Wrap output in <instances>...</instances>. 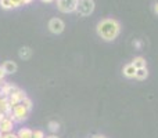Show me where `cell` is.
Wrapping results in <instances>:
<instances>
[{
    "instance_id": "cell-2",
    "label": "cell",
    "mask_w": 158,
    "mask_h": 138,
    "mask_svg": "<svg viewBox=\"0 0 158 138\" xmlns=\"http://www.w3.org/2000/svg\"><path fill=\"white\" fill-rule=\"evenodd\" d=\"M28 115H29V111H27L21 104H18V105H15L13 108V111H11L10 119L13 120L14 123H21V122H24V120H27Z\"/></svg>"
},
{
    "instance_id": "cell-13",
    "label": "cell",
    "mask_w": 158,
    "mask_h": 138,
    "mask_svg": "<svg viewBox=\"0 0 158 138\" xmlns=\"http://www.w3.org/2000/svg\"><path fill=\"white\" fill-rule=\"evenodd\" d=\"M17 136H18V138H33V130L28 127H22Z\"/></svg>"
},
{
    "instance_id": "cell-16",
    "label": "cell",
    "mask_w": 158,
    "mask_h": 138,
    "mask_svg": "<svg viewBox=\"0 0 158 138\" xmlns=\"http://www.w3.org/2000/svg\"><path fill=\"white\" fill-rule=\"evenodd\" d=\"M21 105L24 106L25 109H27V111H29L31 112V109H32V101H31V98H25V100H22L21 101Z\"/></svg>"
},
{
    "instance_id": "cell-3",
    "label": "cell",
    "mask_w": 158,
    "mask_h": 138,
    "mask_svg": "<svg viewBox=\"0 0 158 138\" xmlns=\"http://www.w3.org/2000/svg\"><path fill=\"white\" fill-rule=\"evenodd\" d=\"M94 11V2L93 0H78L77 13L82 17H89Z\"/></svg>"
},
{
    "instance_id": "cell-25",
    "label": "cell",
    "mask_w": 158,
    "mask_h": 138,
    "mask_svg": "<svg viewBox=\"0 0 158 138\" xmlns=\"http://www.w3.org/2000/svg\"><path fill=\"white\" fill-rule=\"evenodd\" d=\"M92 138H106V137H104V136H93Z\"/></svg>"
},
{
    "instance_id": "cell-5",
    "label": "cell",
    "mask_w": 158,
    "mask_h": 138,
    "mask_svg": "<svg viewBox=\"0 0 158 138\" xmlns=\"http://www.w3.org/2000/svg\"><path fill=\"white\" fill-rule=\"evenodd\" d=\"M64 28H65V24L63 22V19L60 18H52L49 21V30L54 35H60L63 33Z\"/></svg>"
},
{
    "instance_id": "cell-8",
    "label": "cell",
    "mask_w": 158,
    "mask_h": 138,
    "mask_svg": "<svg viewBox=\"0 0 158 138\" xmlns=\"http://www.w3.org/2000/svg\"><path fill=\"white\" fill-rule=\"evenodd\" d=\"M18 87L17 86H14V84H11V83H6L4 86H3V89H2V94L4 95V97H11L13 94H15L17 91H18Z\"/></svg>"
},
{
    "instance_id": "cell-11",
    "label": "cell",
    "mask_w": 158,
    "mask_h": 138,
    "mask_svg": "<svg viewBox=\"0 0 158 138\" xmlns=\"http://www.w3.org/2000/svg\"><path fill=\"white\" fill-rule=\"evenodd\" d=\"M2 66H3V69H4V72L7 73V75H11V73L17 72V64L14 62V61H6Z\"/></svg>"
},
{
    "instance_id": "cell-22",
    "label": "cell",
    "mask_w": 158,
    "mask_h": 138,
    "mask_svg": "<svg viewBox=\"0 0 158 138\" xmlns=\"http://www.w3.org/2000/svg\"><path fill=\"white\" fill-rule=\"evenodd\" d=\"M33 0H22V3H24V6L25 4H31V3H32Z\"/></svg>"
},
{
    "instance_id": "cell-23",
    "label": "cell",
    "mask_w": 158,
    "mask_h": 138,
    "mask_svg": "<svg viewBox=\"0 0 158 138\" xmlns=\"http://www.w3.org/2000/svg\"><path fill=\"white\" fill-rule=\"evenodd\" d=\"M4 84H6V81H4V80H0V90L3 89V86H4Z\"/></svg>"
},
{
    "instance_id": "cell-1",
    "label": "cell",
    "mask_w": 158,
    "mask_h": 138,
    "mask_svg": "<svg viewBox=\"0 0 158 138\" xmlns=\"http://www.w3.org/2000/svg\"><path fill=\"white\" fill-rule=\"evenodd\" d=\"M96 30H97V35L103 40L112 41L121 33V24L114 18H104L97 24Z\"/></svg>"
},
{
    "instance_id": "cell-26",
    "label": "cell",
    "mask_w": 158,
    "mask_h": 138,
    "mask_svg": "<svg viewBox=\"0 0 158 138\" xmlns=\"http://www.w3.org/2000/svg\"><path fill=\"white\" fill-rule=\"evenodd\" d=\"M42 2H43V3H52L53 0H42Z\"/></svg>"
},
{
    "instance_id": "cell-21",
    "label": "cell",
    "mask_w": 158,
    "mask_h": 138,
    "mask_svg": "<svg viewBox=\"0 0 158 138\" xmlns=\"http://www.w3.org/2000/svg\"><path fill=\"white\" fill-rule=\"evenodd\" d=\"M154 13H156L157 15H158V2L154 3Z\"/></svg>"
},
{
    "instance_id": "cell-28",
    "label": "cell",
    "mask_w": 158,
    "mask_h": 138,
    "mask_svg": "<svg viewBox=\"0 0 158 138\" xmlns=\"http://www.w3.org/2000/svg\"><path fill=\"white\" fill-rule=\"evenodd\" d=\"M0 122H2V120H0Z\"/></svg>"
},
{
    "instance_id": "cell-24",
    "label": "cell",
    "mask_w": 158,
    "mask_h": 138,
    "mask_svg": "<svg viewBox=\"0 0 158 138\" xmlns=\"http://www.w3.org/2000/svg\"><path fill=\"white\" fill-rule=\"evenodd\" d=\"M46 138H58L56 134H52V136H49V137H46Z\"/></svg>"
},
{
    "instance_id": "cell-10",
    "label": "cell",
    "mask_w": 158,
    "mask_h": 138,
    "mask_svg": "<svg viewBox=\"0 0 158 138\" xmlns=\"http://www.w3.org/2000/svg\"><path fill=\"white\" fill-rule=\"evenodd\" d=\"M132 65L135 66L136 69H142V68H147V61L144 60L143 57H135L132 60Z\"/></svg>"
},
{
    "instance_id": "cell-27",
    "label": "cell",
    "mask_w": 158,
    "mask_h": 138,
    "mask_svg": "<svg viewBox=\"0 0 158 138\" xmlns=\"http://www.w3.org/2000/svg\"><path fill=\"white\" fill-rule=\"evenodd\" d=\"M2 97H4V95L2 94V90H0V98H2Z\"/></svg>"
},
{
    "instance_id": "cell-4",
    "label": "cell",
    "mask_w": 158,
    "mask_h": 138,
    "mask_svg": "<svg viewBox=\"0 0 158 138\" xmlns=\"http://www.w3.org/2000/svg\"><path fill=\"white\" fill-rule=\"evenodd\" d=\"M78 0H57V8L58 11L64 14H69L77 11Z\"/></svg>"
},
{
    "instance_id": "cell-19",
    "label": "cell",
    "mask_w": 158,
    "mask_h": 138,
    "mask_svg": "<svg viewBox=\"0 0 158 138\" xmlns=\"http://www.w3.org/2000/svg\"><path fill=\"white\" fill-rule=\"evenodd\" d=\"M6 75H7V73H6V72H4V69H3V66H2V65H0V80H4Z\"/></svg>"
},
{
    "instance_id": "cell-12",
    "label": "cell",
    "mask_w": 158,
    "mask_h": 138,
    "mask_svg": "<svg viewBox=\"0 0 158 138\" xmlns=\"http://www.w3.org/2000/svg\"><path fill=\"white\" fill-rule=\"evenodd\" d=\"M18 54H19L21 60H29V58L32 57V50H31L29 47H21Z\"/></svg>"
},
{
    "instance_id": "cell-18",
    "label": "cell",
    "mask_w": 158,
    "mask_h": 138,
    "mask_svg": "<svg viewBox=\"0 0 158 138\" xmlns=\"http://www.w3.org/2000/svg\"><path fill=\"white\" fill-rule=\"evenodd\" d=\"M33 138H46L42 130H33Z\"/></svg>"
},
{
    "instance_id": "cell-7",
    "label": "cell",
    "mask_w": 158,
    "mask_h": 138,
    "mask_svg": "<svg viewBox=\"0 0 158 138\" xmlns=\"http://www.w3.org/2000/svg\"><path fill=\"white\" fill-rule=\"evenodd\" d=\"M13 127H14V122L10 119V117H7L6 116L4 119L0 122V131L2 133H11V130H13Z\"/></svg>"
},
{
    "instance_id": "cell-14",
    "label": "cell",
    "mask_w": 158,
    "mask_h": 138,
    "mask_svg": "<svg viewBox=\"0 0 158 138\" xmlns=\"http://www.w3.org/2000/svg\"><path fill=\"white\" fill-rule=\"evenodd\" d=\"M147 76H148L147 68H142V69H137L136 77H135V79H137V80H144V79H147Z\"/></svg>"
},
{
    "instance_id": "cell-17",
    "label": "cell",
    "mask_w": 158,
    "mask_h": 138,
    "mask_svg": "<svg viewBox=\"0 0 158 138\" xmlns=\"http://www.w3.org/2000/svg\"><path fill=\"white\" fill-rule=\"evenodd\" d=\"M0 7L3 10H11L13 4H11V0H0Z\"/></svg>"
},
{
    "instance_id": "cell-20",
    "label": "cell",
    "mask_w": 158,
    "mask_h": 138,
    "mask_svg": "<svg viewBox=\"0 0 158 138\" xmlns=\"http://www.w3.org/2000/svg\"><path fill=\"white\" fill-rule=\"evenodd\" d=\"M4 138H18V136H17V134H14V133H7Z\"/></svg>"
},
{
    "instance_id": "cell-6",
    "label": "cell",
    "mask_w": 158,
    "mask_h": 138,
    "mask_svg": "<svg viewBox=\"0 0 158 138\" xmlns=\"http://www.w3.org/2000/svg\"><path fill=\"white\" fill-rule=\"evenodd\" d=\"M27 98V94H25L24 90L19 89L18 91L15 93V94H13L11 97H8V104H10L11 108H14L15 105H18V104H21L22 100H25Z\"/></svg>"
},
{
    "instance_id": "cell-9",
    "label": "cell",
    "mask_w": 158,
    "mask_h": 138,
    "mask_svg": "<svg viewBox=\"0 0 158 138\" xmlns=\"http://www.w3.org/2000/svg\"><path fill=\"white\" fill-rule=\"evenodd\" d=\"M136 72H137V69L135 68L132 64H126V65L123 66V69H122L123 76L128 77V79H135L136 77Z\"/></svg>"
},
{
    "instance_id": "cell-15",
    "label": "cell",
    "mask_w": 158,
    "mask_h": 138,
    "mask_svg": "<svg viewBox=\"0 0 158 138\" xmlns=\"http://www.w3.org/2000/svg\"><path fill=\"white\" fill-rule=\"evenodd\" d=\"M49 130L52 131L53 134H54V133H57V131L60 130V123H58V122H56V120H52V122L49 123Z\"/></svg>"
}]
</instances>
